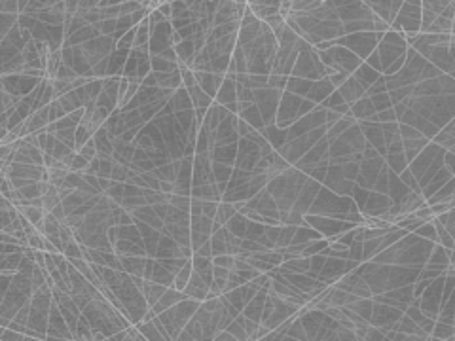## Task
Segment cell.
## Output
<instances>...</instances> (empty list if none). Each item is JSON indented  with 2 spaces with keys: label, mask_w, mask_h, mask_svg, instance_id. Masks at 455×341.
<instances>
[{
  "label": "cell",
  "mask_w": 455,
  "mask_h": 341,
  "mask_svg": "<svg viewBox=\"0 0 455 341\" xmlns=\"http://www.w3.org/2000/svg\"><path fill=\"white\" fill-rule=\"evenodd\" d=\"M192 273H193V264H192V260H190V262H186V265H184V267L177 273L173 288H175V290H179V292H184V290H186V286H188V283H190V278H192Z\"/></svg>",
  "instance_id": "obj_3"
},
{
  "label": "cell",
  "mask_w": 455,
  "mask_h": 341,
  "mask_svg": "<svg viewBox=\"0 0 455 341\" xmlns=\"http://www.w3.org/2000/svg\"><path fill=\"white\" fill-rule=\"evenodd\" d=\"M235 260L237 258L234 254H222V256H214L213 258V265H218V267H224V269H234L235 267Z\"/></svg>",
  "instance_id": "obj_6"
},
{
  "label": "cell",
  "mask_w": 455,
  "mask_h": 341,
  "mask_svg": "<svg viewBox=\"0 0 455 341\" xmlns=\"http://www.w3.org/2000/svg\"><path fill=\"white\" fill-rule=\"evenodd\" d=\"M78 153H80V156H83V158H86V160H88V161L97 160V158H99V152H97L95 140L91 139L90 142H88V144H83V146L80 148V150H78Z\"/></svg>",
  "instance_id": "obj_7"
},
{
  "label": "cell",
  "mask_w": 455,
  "mask_h": 341,
  "mask_svg": "<svg viewBox=\"0 0 455 341\" xmlns=\"http://www.w3.org/2000/svg\"><path fill=\"white\" fill-rule=\"evenodd\" d=\"M237 214V209H235L234 203H228V201H222L218 205V214H216V222L222 224V226H226L234 216Z\"/></svg>",
  "instance_id": "obj_4"
},
{
  "label": "cell",
  "mask_w": 455,
  "mask_h": 341,
  "mask_svg": "<svg viewBox=\"0 0 455 341\" xmlns=\"http://www.w3.org/2000/svg\"><path fill=\"white\" fill-rule=\"evenodd\" d=\"M218 205H220V203L203 201V216H207V218H211V220H216V214H218Z\"/></svg>",
  "instance_id": "obj_8"
},
{
  "label": "cell",
  "mask_w": 455,
  "mask_h": 341,
  "mask_svg": "<svg viewBox=\"0 0 455 341\" xmlns=\"http://www.w3.org/2000/svg\"><path fill=\"white\" fill-rule=\"evenodd\" d=\"M448 341H455V335H453V337H449V339H448Z\"/></svg>",
  "instance_id": "obj_9"
},
{
  "label": "cell",
  "mask_w": 455,
  "mask_h": 341,
  "mask_svg": "<svg viewBox=\"0 0 455 341\" xmlns=\"http://www.w3.org/2000/svg\"><path fill=\"white\" fill-rule=\"evenodd\" d=\"M23 256H25V251L2 256V260H0V271L6 273V275H15V273L19 271V265H21V262H23Z\"/></svg>",
  "instance_id": "obj_2"
},
{
  "label": "cell",
  "mask_w": 455,
  "mask_h": 341,
  "mask_svg": "<svg viewBox=\"0 0 455 341\" xmlns=\"http://www.w3.org/2000/svg\"><path fill=\"white\" fill-rule=\"evenodd\" d=\"M129 171H131V167H127V165H120V163H114V169H112V180L125 184V182H127V176H129Z\"/></svg>",
  "instance_id": "obj_5"
},
{
  "label": "cell",
  "mask_w": 455,
  "mask_h": 341,
  "mask_svg": "<svg viewBox=\"0 0 455 341\" xmlns=\"http://www.w3.org/2000/svg\"><path fill=\"white\" fill-rule=\"evenodd\" d=\"M248 10L252 12L254 17H260V19H269L273 15L279 14L281 10V2H248Z\"/></svg>",
  "instance_id": "obj_1"
}]
</instances>
